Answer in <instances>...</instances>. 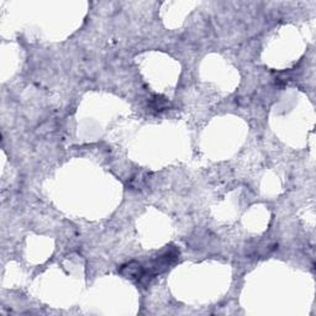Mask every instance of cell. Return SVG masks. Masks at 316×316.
I'll return each instance as SVG.
<instances>
[{
    "label": "cell",
    "instance_id": "1",
    "mask_svg": "<svg viewBox=\"0 0 316 316\" xmlns=\"http://www.w3.org/2000/svg\"><path fill=\"white\" fill-rule=\"evenodd\" d=\"M120 273L122 274L125 278H130V279H141L145 274V269L140 263L137 262H130L127 265L122 266L121 269H120Z\"/></svg>",
    "mask_w": 316,
    "mask_h": 316
}]
</instances>
